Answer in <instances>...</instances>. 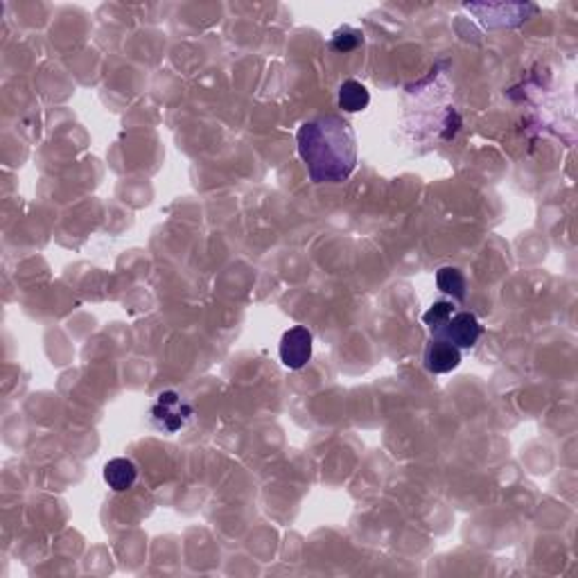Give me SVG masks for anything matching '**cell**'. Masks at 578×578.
<instances>
[{"instance_id":"obj_1","label":"cell","mask_w":578,"mask_h":578,"mask_svg":"<svg viewBox=\"0 0 578 578\" xmlns=\"http://www.w3.org/2000/svg\"><path fill=\"white\" fill-rule=\"evenodd\" d=\"M299 154L308 174L317 183H339L350 177L357 163L355 133L346 120L337 116L305 123L296 133Z\"/></svg>"},{"instance_id":"obj_2","label":"cell","mask_w":578,"mask_h":578,"mask_svg":"<svg viewBox=\"0 0 578 578\" xmlns=\"http://www.w3.org/2000/svg\"><path fill=\"white\" fill-rule=\"evenodd\" d=\"M192 418L190 402L177 391H163L157 396V402L152 405V421L158 429L167 434H177L179 429L188 425Z\"/></svg>"},{"instance_id":"obj_3","label":"cell","mask_w":578,"mask_h":578,"mask_svg":"<svg viewBox=\"0 0 578 578\" xmlns=\"http://www.w3.org/2000/svg\"><path fill=\"white\" fill-rule=\"evenodd\" d=\"M481 333H484V328H481L479 319H477L475 314L454 312L452 314V319L447 321V324L443 325L434 337L443 339V341L452 343V346H456L459 350H463V349H475Z\"/></svg>"},{"instance_id":"obj_4","label":"cell","mask_w":578,"mask_h":578,"mask_svg":"<svg viewBox=\"0 0 578 578\" xmlns=\"http://www.w3.org/2000/svg\"><path fill=\"white\" fill-rule=\"evenodd\" d=\"M280 362L289 368V371H301L312 359V333L303 325H294L280 339Z\"/></svg>"},{"instance_id":"obj_5","label":"cell","mask_w":578,"mask_h":578,"mask_svg":"<svg viewBox=\"0 0 578 578\" xmlns=\"http://www.w3.org/2000/svg\"><path fill=\"white\" fill-rule=\"evenodd\" d=\"M461 364V350L443 339H431L429 346L425 349V368L434 375L454 371Z\"/></svg>"},{"instance_id":"obj_6","label":"cell","mask_w":578,"mask_h":578,"mask_svg":"<svg viewBox=\"0 0 578 578\" xmlns=\"http://www.w3.org/2000/svg\"><path fill=\"white\" fill-rule=\"evenodd\" d=\"M102 477L108 488L116 490V493H124V490L133 488V484H136L138 468L132 459L118 456V459H111L107 466H104Z\"/></svg>"},{"instance_id":"obj_7","label":"cell","mask_w":578,"mask_h":578,"mask_svg":"<svg viewBox=\"0 0 578 578\" xmlns=\"http://www.w3.org/2000/svg\"><path fill=\"white\" fill-rule=\"evenodd\" d=\"M371 104V93L357 79H346L339 86V108L346 113H359Z\"/></svg>"},{"instance_id":"obj_8","label":"cell","mask_w":578,"mask_h":578,"mask_svg":"<svg viewBox=\"0 0 578 578\" xmlns=\"http://www.w3.org/2000/svg\"><path fill=\"white\" fill-rule=\"evenodd\" d=\"M437 287L454 301L466 299V276L456 267H441L437 271Z\"/></svg>"},{"instance_id":"obj_9","label":"cell","mask_w":578,"mask_h":578,"mask_svg":"<svg viewBox=\"0 0 578 578\" xmlns=\"http://www.w3.org/2000/svg\"><path fill=\"white\" fill-rule=\"evenodd\" d=\"M452 314H454V303H452V301H437V303L431 305V308L422 314V324H425L431 333L437 334L438 330L452 319Z\"/></svg>"},{"instance_id":"obj_10","label":"cell","mask_w":578,"mask_h":578,"mask_svg":"<svg viewBox=\"0 0 578 578\" xmlns=\"http://www.w3.org/2000/svg\"><path fill=\"white\" fill-rule=\"evenodd\" d=\"M362 44L364 35L359 30H355V28H339L333 35V48L337 50V52H353V50H357Z\"/></svg>"}]
</instances>
